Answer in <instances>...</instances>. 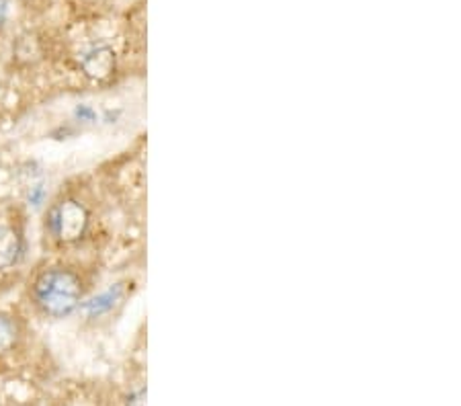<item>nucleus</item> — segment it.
I'll use <instances>...</instances> for the list:
<instances>
[{"label":"nucleus","mask_w":461,"mask_h":406,"mask_svg":"<svg viewBox=\"0 0 461 406\" xmlns=\"http://www.w3.org/2000/svg\"><path fill=\"white\" fill-rule=\"evenodd\" d=\"M115 300H117V290L115 292L109 290L107 293H103V295H99V298H95L93 302H88L85 310H86V312H91V314H101V312H105V310L113 306Z\"/></svg>","instance_id":"6"},{"label":"nucleus","mask_w":461,"mask_h":406,"mask_svg":"<svg viewBox=\"0 0 461 406\" xmlns=\"http://www.w3.org/2000/svg\"><path fill=\"white\" fill-rule=\"evenodd\" d=\"M14 338H17V329H14V322L6 316H0V353L11 349Z\"/></svg>","instance_id":"5"},{"label":"nucleus","mask_w":461,"mask_h":406,"mask_svg":"<svg viewBox=\"0 0 461 406\" xmlns=\"http://www.w3.org/2000/svg\"><path fill=\"white\" fill-rule=\"evenodd\" d=\"M33 295L37 306L43 312L62 319V316H68L78 306L83 287H80V279L72 271L51 269L37 279Z\"/></svg>","instance_id":"1"},{"label":"nucleus","mask_w":461,"mask_h":406,"mask_svg":"<svg viewBox=\"0 0 461 406\" xmlns=\"http://www.w3.org/2000/svg\"><path fill=\"white\" fill-rule=\"evenodd\" d=\"M115 68V54L107 46H95L83 58V70L86 77L103 80Z\"/></svg>","instance_id":"3"},{"label":"nucleus","mask_w":461,"mask_h":406,"mask_svg":"<svg viewBox=\"0 0 461 406\" xmlns=\"http://www.w3.org/2000/svg\"><path fill=\"white\" fill-rule=\"evenodd\" d=\"M23 255V240L17 230L0 226V269H9Z\"/></svg>","instance_id":"4"},{"label":"nucleus","mask_w":461,"mask_h":406,"mask_svg":"<svg viewBox=\"0 0 461 406\" xmlns=\"http://www.w3.org/2000/svg\"><path fill=\"white\" fill-rule=\"evenodd\" d=\"M146 390L140 388L136 392L128 396V401H125V406H146Z\"/></svg>","instance_id":"7"},{"label":"nucleus","mask_w":461,"mask_h":406,"mask_svg":"<svg viewBox=\"0 0 461 406\" xmlns=\"http://www.w3.org/2000/svg\"><path fill=\"white\" fill-rule=\"evenodd\" d=\"M48 226L51 234L62 242H77L83 239L88 226V212L83 203L66 199L51 210L48 218Z\"/></svg>","instance_id":"2"},{"label":"nucleus","mask_w":461,"mask_h":406,"mask_svg":"<svg viewBox=\"0 0 461 406\" xmlns=\"http://www.w3.org/2000/svg\"><path fill=\"white\" fill-rule=\"evenodd\" d=\"M6 13H9V0H0V27L6 21Z\"/></svg>","instance_id":"8"}]
</instances>
